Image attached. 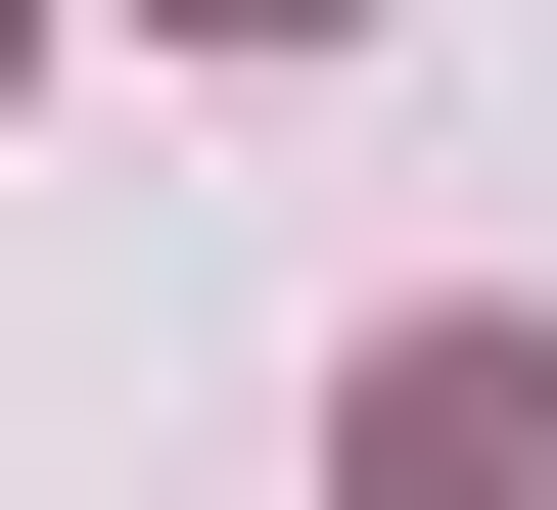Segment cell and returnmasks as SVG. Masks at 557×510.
<instances>
[{"label": "cell", "instance_id": "cell-1", "mask_svg": "<svg viewBox=\"0 0 557 510\" xmlns=\"http://www.w3.org/2000/svg\"><path fill=\"white\" fill-rule=\"evenodd\" d=\"M325 510H557V325H372V418H325Z\"/></svg>", "mask_w": 557, "mask_h": 510}]
</instances>
